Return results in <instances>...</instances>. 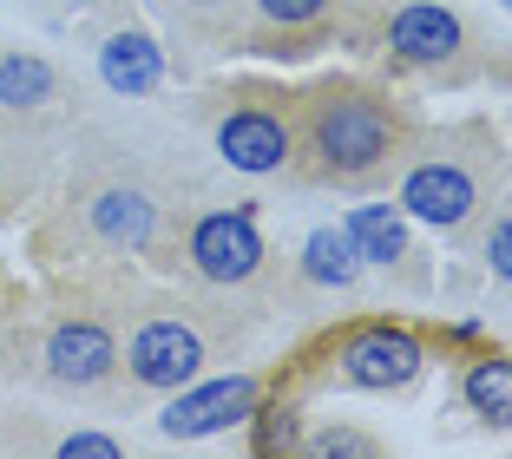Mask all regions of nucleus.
<instances>
[{
	"mask_svg": "<svg viewBox=\"0 0 512 459\" xmlns=\"http://www.w3.org/2000/svg\"><path fill=\"white\" fill-rule=\"evenodd\" d=\"M394 7L401 0H250V46L243 53H316L329 40L375 53Z\"/></svg>",
	"mask_w": 512,
	"mask_h": 459,
	"instance_id": "obj_10",
	"label": "nucleus"
},
{
	"mask_svg": "<svg viewBox=\"0 0 512 459\" xmlns=\"http://www.w3.org/2000/svg\"><path fill=\"white\" fill-rule=\"evenodd\" d=\"M309 453H322V459H368V453H381V440L375 433H362V427H322V433H309Z\"/></svg>",
	"mask_w": 512,
	"mask_h": 459,
	"instance_id": "obj_19",
	"label": "nucleus"
},
{
	"mask_svg": "<svg viewBox=\"0 0 512 459\" xmlns=\"http://www.w3.org/2000/svg\"><path fill=\"white\" fill-rule=\"evenodd\" d=\"M506 184H512L506 138L486 119H453V125H421V138L407 145L401 171H394V204H401V217L473 250Z\"/></svg>",
	"mask_w": 512,
	"mask_h": 459,
	"instance_id": "obj_7",
	"label": "nucleus"
},
{
	"mask_svg": "<svg viewBox=\"0 0 512 459\" xmlns=\"http://www.w3.org/2000/svg\"><path fill=\"white\" fill-rule=\"evenodd\" d=\"M151 33L184 79L224 66L250 46V0H145Z\"/></svg>",
	"mask_w": 512,
	"mask_h": 459,
	"instance_id": "obj_12",
	"label": "nucleus"
},
{
	"mask_svg": "<svg viewBox=\"0 0 512 459\" xmlns=\"http://www.w3.org/2000/svg\"><path fill=\"white\" fill-rule=\"evenodd\" d=\"M138 302V263H79L60 269V282L33 302L20 322V361L14 381L60 407H99L125 414V322Z\"/></svg>",
	"mask_w": 512,
	"mask_h": 459,
	"instance_id": "obj_2",
	"label": "nucleus"
},
{
	"mask_svg": "<svg viewBox=\"0 0 512 459\" xmlns=\"http://www.w3.org/2000/svg\"><path fill=\"white\" fill-rule=\"evenodd\" d=\"M256 400H263V381H256V374L217 368V374H204V381L165 394L158 433H165V440H211V433H224V427H243V420L256 414Z\"/></svg>",
	"mask_w": 512,
	"mask_h": 459,
	"instance_id": "obj_13",
	"label": "nucleus"
},
{
	"mask_svg": "<svg viewBox=\"0 0 512 459\" xmlns=\"http://www.w3.org/2000/svg\"><path fill=\"white\" fill-rule=\"evenodd\" d=\"M86 105L92 86L73 60L0 33V217L46 197Z\"/></svg>",
	"mask_w": 512,
	"mask_h": 459,
	"instance_id": "obj_6",
	"label": "nucleus"
},
{
	"mask_svg": "<svg viewBox=\"0 0 512 459\" xmlns=\"http://www.w3.org/2000/svg\"><path fill=\"white\" fill-rule=\"evenodd\" d=\"M421 138L414 105L381 79L335 73L296 92V164L289 184H322V191H388L407 145Z\"/></svg>",
	"mask_w": 512,
	"mask_h": 459,
	"instance_id": "obj_3",
	"label": "nucleus"
},
{
	"mask_svg": "<svg viewBox=\"0 0 512 459\" xmlns=\"http://www.w3.org/2000/svg\"><path fill=\"white\" fill-rule=\"evenodd\" d=\"M73 7H92V0H73Z\"/></svg>",
	"mask_w": 512,
	"mask_h": 459,
	"instance_id": "obj_21",
	"label": "nucleus"
},
{
	"mask_svg": "<svg viewBox=\"0 0 512 459\" xmlns=\"http://www.w3.org/2000/svg\"><path fill=\"white\" fill-rule=\"evenodd\" d=\"M256 335V309L191 282H138L132 322H125L119 374H125V407L165 400L178 387L217 374L224 361H237Z\"/></svg>",
	"mask_w": 512,
	"mask_h": 459,
	"instance_id": "obj_5",
	"label": "nucleus"
},
{
	"mask_svg": "<svg viewBox=\"0 0 512 459\" xmlns=\"http://www.w3.org/2000/svg\"><path fill=\"white\" fill-rule=\"evenodd\" d=\"M283 263H289V296H348L362 282V250L348 237V223L302 230L296 256H283Z\"/></svg>",
	"mask_w": 512,
	"mask_h": 459,
	"instance_id": "obj_15",
	"label": "nucleus"
},
{
	"mask_svg": "<svg viewBox=\"0 0 512 459\" xmlns=\"http://www.w3.org/2000/svg\"><path fill=\"white\" fill-rule=\"evenodd\" d=\"M460 400L486 427H512V355H480L460 374Z\"/></svg>",
	"mask_w": 512,
	"mask_h": 459,
	"instance_id": "obj_17",
	"label": "nucleus"
},
{
	"mask_svg": "<svg viewBox=\"0 0 512 459\" xmlns=\"http://www.w3.org/2000/svg\"><path fill=\"white\" fill-rule=\"evenodd\" d=\"M473 250H480L486 276H493L499 289H512V184H506V191H499L493 217L480 223V237H473Z\"/></svg>",
	"mask_w": 512,
	"mask_h": 459,
	"instance_id": "obj_18",
	"label": "nucleus"
},
{
	"mask_svg": "<svg viewBox=\"0 0 512 459\" xmlns=\"http://www.w3.org/2000/svg\"><path fill=\"white\" fill-rule=\"evenodd\" d=\"M335 361H342V381L348 387H407L414 374H421V341L407 335V328H388V322H368V328H348L342 348H335Z\"/></svg>",
	"mask_w": 512,
	"mask_h": 459,
	"instance_id": "obj_14",
	"label": "nucleus"
},
{
	"mask_svg": "<svg viewBox=\"0 0 512 459\" xmlns=\"http://www.w3.org/2000/svg\"><path fill=\"white\" fill-rule=\"evenodd\" d=\"M14 7H27V14H46V20L73 14V0H14Z\"/></svg>",
	"mask_w": 512,
	"mask_h": 459,
	"instance_id": "obj_20",
	"label": "nucleus"
},
{
	"mask_svg": "<svg viewBox=\"0 0 512 459\" xmlns=\"http://www.w3.org/2000/svg\"><path fill=\"white\" fill-rule=\"evenodd\" d=\"M375 53H388L401 73H421L434 86H473V79L493 73L486 27L453 0H401L381 27Z\"/></svg>",
	"mask_w": 512,
	"mask_h": 459,
	"instance_id": "obj_9",
	"label": "nucleus"
},
{
	"mask_svg": "<svg viewBox=\"0 0 512 459\" xmlns=\"http://www.w3.org/2000/svg\"><path fill=\"white\" fill-rule=\"evenodd\" d=\"M99 73V99H165V46L151 33V20H132L119 0H92V14L79 20Z\"/></svg>",
	"mask_w": 512,
	"mask_h": 459,
	"instance_id": "obj_11",
	"label": "nucleus"
},
{
	"mask_svg": "<svg viewBox=\"0 0 512 459\" xmlns=\"http://www.w3.org/2000/svg\"><path fill=\"white\" fill-rule=\"evenodd\" d=\"M151 269L171 282H191V289H211V296H230L256 315L289 302V263L270 250L250 197L224 191L217 164H204L184 184V197L171 204L165 243H158Z\"/></svg>",
	"mask_w": 512,
	"mask_h": 459,
	"instance_id": "obj_4",
	"label": "nucleus"
},
{
	"mask_svg": "<svg viewBox=\"0 0 512 459\" xmlns=\"http://www.w3.org/2000/svg\"><path fill=\"white\" fill-rule=\"evenodd\" d=\"M197 171L204 145L191 119H178L165 99H92L40 197L33 250L46 269L151 263L171 204Z\"/></svg>",
	"mask_w": 512,
	"mask_h": 459,
	"instance_id": "obj_1",
	"label": "nucleus"
},
{
	"mask_svg": "<svg viewBox=\"0 0 512 459\" xmlns=\"http://www.w3.org/2000/svg\"><path fill=\"white\" fill-rule=\"evenodd\" d=\"M348 237H355V250H362V269H381V276L401 282V289H427V269H421V256H414V243H407L401 210L362 204L355 217H348Z\"/></svg>",
	"mask_w": 512,
	"mask_h": 459,
	"instance_id": "obj_16",
	"label": "nucleus"
},
{
	"mask_svg": "<svg viewBox=\"0 0 512 459\" xmlns=\"http://www.w3.org/2000/svg\"><path fill=\"white\" fill-rule=\"evenodd\" d=\"M191 132L224 178H289L296 164V92L283 86H211L191 105Z\"/></svg>",
	"mask_w": 512,
	"mask_h": 459,
	"instance_id": "obj_8",
	"label": "nucleus"
}]
</instances>
